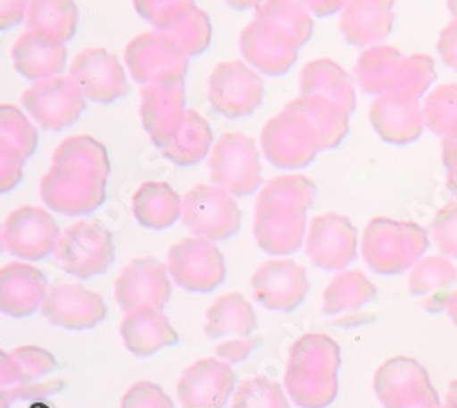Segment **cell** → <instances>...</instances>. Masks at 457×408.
I'll return each instance as SVG.
<instances>
[{"mask_svg": "<svg viewBox=\"0 0 457 408\" xmlns=\"http://www.w3.org/2000/svg\"><path fill=\"white\" fill-rule=\"evenodd\" d=\"M340 346L326 333H303L287 357L286 392L300 408H328L338 396Z\"/></svg>", "mask_w": 457, "mask_h": 408, "instance_id": "1", "label": "cell"}, {"mask_svg": "<svg viewBox=\"0 0 457 408\" xmlns=\"http://www.w3.org/2000/svg\"><path fill=\"white\" fill-rule=\"evenodd\" d=\"M430 246L427 231L386 216L368 221L361 237V251L370 270L378 275H399L413 268Z\"/></svg>", "mask_w": 457, "mask_h": 408, "instance_id": "2", "label": "cell"}, {"mask_svg": "<svg viewBox=\"0 0 457 408\" xmlns=\"http://www.w3.org/2000/svg\"><path fill=\"white\" fill-rule=\"evenodd\" d=\"M108 176L75 163H52L41 179V198L66 216H83L99 209L106 200Z\"/></svg>", "mask_w": 457, "mask_h": 408, "instance_id": "3", "label": "cell"}, {"mask_svg": "<svg viewBox=\"0 0 457 408\" xmlns=\"http://www.w3.org/2000/svg\"><path fill=\"white\" fill-rule=\"evenodd\" d=\"M113 256L116 249L110 229L94 218L78 220L71 224L61 235L55 249L59 268L81 280L106 273Z\"/></svg>", "mask_w": 457, "mask_h": 408, "instance_id": "4", "label": "cell"}, {"mask_svg": "<svg viewBox=\"0 0 457 408\" xmlns=\"http://www.w3.org/2000/svg\"><path fill=\"white\" fill-rule=\"evenodd\" d=\"M211 179L235 196L260 191L262 165L256 141L238 130L223 132L209 158Z\"/></svg>", "mask_w": 457, "mask_h": 408, "instance_id": "5", "label": "cell"}, {"mask_svg": "<svg viewBox=\"0 0 457 408\" xmlns=\"http://www.w3.org/2000/svg\"><path fill=\"white\" fill-rule=\"evenodd\" d=\"M181 221L195 237L220 242L240 231L242 211L231 193L214 183H198L183 196Z\"/></svg>", "mask_w": 457, "mask_h": 408, "instance_id": "6", "label": "cell"}, {"mask_svg": "<svg viewBox=\"0 0 457 408\" xmlns=\"http://www.w3.org/2000/svg\"><path fill=\"white\" fill-rule=\"evenodd\" d=\"M125 64L134 81L145 85L183 81L188 55L163 31L141 33L127 45Z\"/></svg>", "mask_w": 457, "mask_h": 408, "instance_id": "7", "label": "cell"}, {"mask_svg": "<svg viewBox=\"0 0 457 408\" xmlns=\"http://www.w3.org/2000/svg\"><path fill=\"white\" fill-rule=\"evenodd\" d=\"M87 97L70 76L35 81L21 94V103L43 130L59 132L73 125L87 108Z\"/></svg>", "mask_w": 457, "mask_h": 408, "instance_id": "8", "label": "cell"}, {"mask_svg": "<svg viewBox=\"0 0 457 408\" xmlns=\"http://www.w3.org/2000/svg\"><path fill=\"white\" fill-rule=\"evenodd\" d=\"M262 151L278 169H302L322 151L313 127L298 114L282 112L271 118L260 134Z\"/></svg>", "mask_w": 457, "mask_h": 408, "instance_id": "9", "label": "cell"}, {"mask_svg": "<svg viewBox=\"0 0 457 408\" xmlns=\"http://www.w3.org/2000/svg\"><path fill=\"white\" fill-rule=\"evenodd\" d=\"M170 279L188 293H211L227 275L225 258L212 240L190 237L169 249Z\"/></svg>", "mask_w": 457, "mask_h": 408, "instance_id": "10", "label": "cell"}, {"mask_svg": "<svg viewBox=\"0 0 457 408\" xmlns=\"http://www.w3.org/2000/svg\"><path fill=\"white\" fill-rule=\"evenodd\" d=\"M61 235L52 212L39 205H21L4 220L3 246L21 261L37 262L55 253Z\"/></svg>", "mask_w": 457, "mask_h": 408, "instance_id": "11", "label": "cell"}, {"mask_svg": "<svg viewBox=\"0 0 457 408\" xmlns=\"http://www.w3.org/2000/svg\"><path fill=\"white\" fill-rule=\"evenodd\" d=\"M373 387L385 408H439L427 370L413 359L394 357L380 366Z\"/></svg>", "mask_w": 457, "mask_h": 408, "instance_id": "12", "label": "cell"}, {"mask_svg": "<svg viewBox=\"0 0 457 408\" xmlns=\"http://www.w3.org/2000/svg\"><path fill=\"white\" fill-rule=\"evenodd\" d=\"M207 94L218 114L228 120H242L249 118L260 106L263 83L245 62L223 61L211 73Z\"/></svg>", "mask_w": 457, "mask_h": 408, "instance_id": "13", "label": "cell"}, {"mask_svg": "<svg viewBox=\"0 0 457 408\" xmlns=\"http://www.w3.org/2000/svg\"><path fill=\"white\" fill-rule=\"evenodd\" d=\"M306 212L308 209L291 202L256 198L253 231L260 249L277 256L300 249L306 237Z\"/></svg>", "mask_w": 457, "mask_h": 408, "instance_id": "14", "label": "cell"}, {"mask_svg": "<svg viewBox=\"0 0 457 408\" xmlns=\"http://www.w3.org/2000/svg\"><path fill=\"white\" fill-rule=\"evenodd\" d=\"M302 46L282 26L254 17L240 35L244 59L265 76H282L298 59Z\"/></svg>", "mask_w": 457, "mask_h": 408, "instance_id": "15", "label": "cell"}, {"mask_svg": "<svg viewBox=\"0 0 457 408\" xmlns=\"http://www.w3.org/2000/svg\"><path fill=\"white\" fill-rule=\"evenodd\" d=\"M306 251L317 268L340 271L359 254V233L348 216L337 212L315 216L306 237Z\"/></svg>", "mask_w": 457, "mask_h": 408, "instance_id": "16", "label": "cell"}, {"mask_svg": "<svg viewBox=\"0 0 457 408\" xmlns=\"http://www.w3.org/2000/svg\"><path fill=\"white\" fill-rule=\"evenodd\" d=\"M256 303L270 312L296 310L310 291L308 273L289 258H271L251 277Z\"/></svg>", "mask_w": 457, "mask_h": 408, "instance_id": "17", "label": "cell"}, {"mask_svg": "<svg viewBox=\"0 0 457 408\" xmlns=\"http://www.w3.org/2000/svg\"><path fill=\"white\" fill-rule=\"evenodd\" d=\"M70 78L81 94L94 103L110 104L129 92L121 61L104 48H85L73 57Z\"/></svg>", "mask_w": 457, "mask_h": 408, "instance_id": "18", "label": "cell"}, {"mask_svg": "<svg viewBox=\"0 0 457 408\" xmlns=\"http://www.w3.org/2000/svg\"><path fill=\"white\" fill-rule=\"evenodd\" d=\"M169 268L154 256H141L130 261L113 284L118 304L130 312L139 306L163 310L172 293Z\"/></svg>", "mask_w": 457, "mask_h": 408, "instance_id": "19", "label": "cell"}, {"mask_svg": "<svg viewBox=\"0 0 457 408\" xmlns=\"http://www.w3.org/2000/svg\"><path fill=\"white\" fill-rule=\"evenodd\" d=\"M237 374L227 361L205 357L183 370L178 397L183 408H225L233 397Z\"/></svg>", "mask_w": 457, "mask_h": 408, "instance_id": "20", "label": "cell"}, {"mask_svg": "<svg viewBox=\"0 0 457 408\" xmlns=\"http://www.w3.org/2000/svg\"><path fill=\"white\" fill-rule=\"evenodd\" d=\"M139 116L145 132L158 148L169 146L185 121L183 81L145 85L139 90Z\"/></svg>", "mask_w": 457, "mask_h": 408, "instance_id": "21", "label": "cell"}, {"mask_svg": "<svg viewBox=\"0 0 457 408\" xmlns=\"http://www.w3.org/2000/svg\"><path fill=\"white\" fill-rule=\"evenodd\" d=\"M43 315L64 329H90L106 319L108 308L103 296L81 284H55L48 289L41 308Z\"/></svg>", "mask_w": 457, "mask_h": 408, "instance_id": "22", "label": "cell"}, {"mask_svg": "<svg viewBox=\"0 0 457 408\" xmlns=\"http://www.w3.org/2000/svg\"><path fill=\"white\" fill-rule=\"evenodd\" d=\"M375 132L392 145H408L423 132L425 116L419 99L401 94L377 96L370 108Z\"/></svg>", "mask_w": 457, "mask_h": 408, "instance_id": "23", "label": "cell"}, {"mask_svg": "<svg viewBox=\"0 0 457 408\" xmlns=\"http://www.w3.org/2000/svg\"><path fill=\"white\" fill-rule=\"evenodd\" d=\"M48 289L41 270L24 262H10L0 270V310L15 319L28 317L43 308Z\"/></svg>", "mask_w": 457, "mask_h": 408, "instance_id": "24", "label": "cell"}, {"mask_svg": "<svg viewBox=\"0 0 457 408\" xmlns=\"http://www.w3.org/2000/svg\"><path fill=\"white\" fill-rule=\"evenodd\" d=\"M394 26V0H348L340 12V31L357 48L377 46Z\"/></svg>", "mask_w": 457, "mask_h": 408, "instance_id": "25", "label": "cell"}, {"mask_svg": "<svg viewBox=\"0 0 457 408\" xmlns=\"http://www.w3.org/2000/svg\"><path fill=\"white\" fill-rule=\"evenodd\" d=\"M120 336L125 348L137 357L154 355L179 341L178 331L163 310L152 306H139L127 312L120 326Z\"/></svg>", "mask_w": 457, "mask_h": 408, "instance_id": "26", "label": "cell"}, {"mask_svg": "<svg viewBox=\"0 0 457 408\" xmlns=\"http://www.w3.org/2000/svg\"><path fill=\"white\" fill-rule=\"evenodd\" d=\"M12 61L21 76L41 81L62 76L68 50L64 43L46 39L33 31H24L12 48Z\"/></svg>", "mask_w": 457, "mask_h": 408, "instance_id": "27", "label": "cell"}, {"mask_svg": "<svg viewBox=\"0 0 457 408\" xmlns=\"http://www.w3.org/2000/svg\"><path fill=\"white\" fill-rule=\"evenodd\" d=\"M158 31H163L179 45L188 57L205 52L212 39V24L209 15L195 3H181L165 10L154 22Z\"/></svg>", "mask_w": 457, "mask_h": 408, "instance_id": "28", "label": "cell"}, {"mask_svg": "<svg viewBox=\"0 0 457 408\" xmlns=\"http://www.w3.org/2000/svg\"><path fill=\"white\" fill-rule=\"evenodd\" d=\"M300 94L326 97L352 114L357 106V92L350 73L328 57L310 61L300 73Z\"/></svg>", "mask_w": 457, "mask_h": 408, "instance_id": "29", "label": "cell"}, {"mask_svg": "<svg viewBox=\"0 0 457 408\" xmlns=\"http://www.w3.org/2000/svg\"><path fill=\"white\" fill-rule=\"evenodd\" d=\"M284 110L306 120L317 132L322 148L338 146L350 129V114L346 110L320 96L300 94L296 99L289 101Z\"/></svg>", "mask_w": 457, "mask_h": 408, "instance_id": "30", "label": "cell"}, {"mask_svg": "<svg viewBox=\"0 0 457 408\" xmlns=\"http://www.w3.org/2000/svg\"><path fill=\"white\" fill-rule=\"evenodd\" d=\"M183 198L165 181H145L132 196V212L143 228L167 229L181 220Z\"/></svg>", "mask_w": 457, "mask_h": 408, "instance_id": "31", "label": "cell"}, {"mask_svg": "<svg viewBox=\"0 0 457 408\" xmlns=\"http://www.w3.org/2000/svg\"><path fill=\"white\" fill-rule=\"evenodd\" d=\"M256 328L254 308L238 291L225 293L209 306L204 331L209 339L249 337Z\"/></svg>", "mask_w": 457, "mask_h": 408, "instance_id": "32", "label": "cell"}, {"mask_svg": "<svg viewBox=\"0 0 457 408\" xmlns=\"http://www.w3.org/2000/svg\"><path fill=\"white\" fill-rule=\"evenodd\" d=\"M26 26L28 31L66 45L79 26L78 4L73 0H29Z\"/></svg>", "mask_w": 457, "mask_h": 408, "instance_id": "33", "label": "cell"}, {"mask_svg": "<svg viewBox=\"0 0 457 408\" xmlns=\"http://www.w3.org/2000/svg\"><path fill=\"white\" fill-rule=\"evenodd\" d=\"M404 57L406 55H403L397 48L388 45L370 46L355 64V73L362 92L371 96L390 94L397 81Z\"/></svg>", "mask_w": 457, "mask_h": 408, "instance_id": "34", "label": "cell"}, {"mask_svg": "<svg viewBox=\"0 0 457 408\" xmlns=\"http://www.w3.org/2000/svg\"><path fill=\"white\" fill-rule=\"evenodd\" d=\"M212 146V130L196 110H187L185 121L169 146L163 148V156L179 167H190L202 162Z\"/></svg>", "mask_w": 457, "mask_h": 408, "instance_id": "35", "label": "cell"}, {"mask_svg": "<svg viewBox=\"0 0 457 408\" xmlns=\"http://www.w3.org/2000/svg\"><path fill=\"white\" fill-rule=\"evenodd\" d=\"M57 368L55 357L41 346H19L15 350L0 352V387L8 388L21 383H31L48 376Z\"/></svg>", "mask_w": 457, "mask_h": 408, "instance_id": "36", "label": "cell"}, {"mask_svg": "<svg viewBox=\"0 0 457 408\" xmlns=\"http://www.w3.org/2000/svg\"><path fill=\"white\" fill-rule=\"evenodd\" d=\"M375 295V284L362 271H340L324 289L322 312L326 315L353 312L371 303Z\"/></svg>", "mask_w": 457, "mask_h": 408, "instance_id": "37", "label": "cell"}, {"mask_svg": "<svg viewBox=\"0 0 457 408\" xmlns=\"http://www.w3.org/2000/svg\"><path fill=\"white\" fill-rule=\"evenodd\" d=\"M254 17L268 19L282 26L295 37L300 46L312 39L313 15L298 0H265Z\"/></svg>", "mask_w": 457, "mask_h": 408, "instance_id": "38", "label": "cell"}, {"mask_svg": "<svg viewBox=\"0 0 457 408\" xmlns=\"http://www.w3.org/2000/svg\"><path fill=\"white\" fill-rule=\"evenodd\" d=\"M39 134L33 123L13 104L0 106V146L10 148L24 160L31 158L37 151Z\"/></svg>", "mask_w": 457, "mask_h": 408, "instance_id": "39", "label": "cell"}, {"mask_svg": "<svg viewBox=\"0 0 457 408\" xmlns=\"http://www.w3.org/2000/svg\"><path fill=\"white\" fill-rule=\"evenodd\" d=\"M54 163H75L110 176V156L106 146L92 136H70L59 143L52 156Z\"/></svg>", "mask_w": 457, "mask_h": 408, "instance_id": "40", "label": "cell"}, {"mask_svg": "<svg viewBox=\"0 0 457 408\" xmlns=\"http://www.w3.org/2000/svg\"><path fill=\"white\" fill-rule=\"evenodd\" d=\"M425 125L445 139L457 137V85H441L423 104Z\"/></svg>", "mask_w": 457, "mask_h": 408, "instance_id": "41", "label": "cell"}, {"mask_svg": "<svg viewBox=\"0 0 457 408\" xmlns=\"http://www.w3.org/2000/svg\"><path fill=\"white\" fill-rule=\"evenodd\" d=\"M286 394L282 385L271 378H249L235 390L231 408H289Z\"/></svg>", "mask_w": 457, "mask_h": 408, "instance_id": "42", "label": "cell"}, {"mask_svg": "<svg viewBox=\"0 0 457 408\" xmlns=\"http://www.w3.org/2000/svg\"><path fill=\"white\" fill-rule=\"evenodd\" d=\"M457 280V270L443 256H428L419 261L410 273L408 287L411 295H427Z\"/></svg>", "mask_w": 457, "mask_h": 408, "instance_id": "43", "label": "cell"}, {"mask_svg": "<svg viewBox=\"0 0 457 408\" xmlns=\"http://www.w3.org/2000/svg\"><path fill=\"white\" fill-rule=\"evenodd\" d=\"M434 79H436V68H434V61L428 55H423V54L408 55L403 61L397 81L390 94H401V96L419 99L428 90Z\"/></svg>", "mask_w": 457, "mask_h": 408, "instance_id": "44", "label": "cell"}, {"mask_svg": "<svg viewBox=\"0 0 457 408\" xmlns=\"http://www.w3.org/2000/svg\"><path fill=\"white\" fill-rule=\"evenodd\" d=\"M317 187L315 183L302 174H284L277 176L263 185L258 198H273L296 204L303 209H310L315 202Z\"/></svg>", "mask_w": 457, "mask_h": 408, "instance_id": "45", "label": "cell"}, {"mask_svg": "<svg viewBox=\"0 0 457 408\" xmlns=\"http://www.w3.org/2000/svg\"><path fill=\"white\" fill-rule=\"evenodd\" d=\"M64 388V383L61 379L52 381H31V383H21L15 387H8L0 390V408H10L15 401H39L46 399L50 396L59 394Z\"/></svg>", "mask_w": 457, "mask_h": 408, "instance_id": "46", "label": "cell"}, {"mask_svg": "<svg viewBox=\"0 0 457 408\" xmlns=\"http://www.w3.org/2000/svg\"><path fill=\"white\" fill-rule=\"evenodd\" d=\"M121 408H174V403L162 387L137 381L123 394Z\"/></svg>", "mask_w": 457, "mask_h": 408, "instance_id": "47", "label": "cell"}, {"mask_svg": "<svg viewBox=\"0 0 457 408\" xmlns=\"http://www.w3.org/2000/svg\"><path fill=\"white\" fill-rule=\"evenodd\" d=\"M432 237L441 253L457 258V204H448L436 214Z\"/></svg>", "mask_w": 457, "mask_h": 408, "instance_id": "48", "label": "cell"}, {"mask_svg": "<svg viewBox=\"0 0 457 408\" xmlns=\"http://www.w3.org/2000/svg\"><path fill=\"white\" fill-rule=\"evenodd\" d=\"M24 163L26 160L10 148L0 146V191L10 193L24 178Z\"/></svg>", "mask_w": 457, "mask_h": 408, "instance_id": "49", "label": "cell"}, {"mask_svg": "<svg viewBox=\"0 0 457 408\" xmlns=\"http://www.w3.org/2000/svg\"><path fill=\"white\" fill-rule=\"evenodd\" d=\"M258 345H260V339H256V337L227 339L221 345H218L216 354H218L220 359L227 361L228 364H235V362H240V361L247 359Z\"/></svg>", "mask_w": 457, "mask_h": 408, "instance_id": "50", "label": "cell"}, {"mask_svg": "<svg viewBox=\"0 0 457 408\" xmlns=\"http://www.w3.org/2000/svg\"><path fill=\"white\" fill-rule=\"evenodd\" d=\"M437 52L443 62L457 71V19L441 29L437 39Z\"/></svg>", "mask_w": 457, "mask_h": 408, "instance_id": "51", "label": "cell"}, {"mask_svg": "<svg viewBox=\"0 0 457 408\" xmlns=\"http://www.w3.org/2000/svg\"><path fill=\"white\" fill-rule=\"evenodd\" d=\"M29 0H0V28L12 29L26 21Z\"/></svg>", "mask_w": 457, "mask_h": 408, "instance_id": "52", "label": "cell"}, {"mask_svg": "<svg viewBox=\"0 0 457 408\" xmlns=\"http://www.w3.org/2000/svg\"><path fill=\"white\" fill-rule=\"evenodd\" d=\"M136 12L148 22H154L165 10L181 3H195V0H132Z\"/></svg>", "mask_w": 457, "mask_h": 408, "instance_id": "53", "label": "cell"}, {"mask_svg": "<svg viewBox=\"0 0 457 408\" xmlns=\"http://www.w3.org/2000/svg\"><path fill=\"white\" fill-rule=\"evenodd\" d=\"M443 162L448 171L446 183L453 195H457V137L443 141Z\"/></svg>", "mask_w": 457, "mask_h": 408, "instance_id": "54", "label": "cell"}, {"mask_svg": "<svg viewBox=\"0 0 457 408\" xmlns=\"http://www.w3.org/2000/svg\"><path fill=\"white\" fill-rule=\"evenodd\" d=\"M300 4L308 8V12L315 17H329L337 12H342L348 0H298Z\"/></svg>", "mask_w": 457, "mask_h": 408, "instance_id": "55", "label": "cell"}, {"mask_svg": "<svg viewBox=\"0 0 457 408\" xmlns=\"http://www.w3.org/2000/svg\"><path fill=\"white\" fill-rule=\"evenodd\" d=\"M228 6H233L235 10H251V8H260L265 0H225Z\"/></svg>", "mask_w": 457, "mask_h": 408, "instance_id": "56", "label": "cell"}, {"mask_svg": "<svg viewBox=\"0 0 457 408\" xmlns=\"http://www.w3.org/2000/svg\"><path fill=\"white\" fill-rule=\"evenodd\" d=\"M446 308H448L452 319H453L455 324H457V291L448 296V306H446Z\"/></svg>", "mask_w": 457, "mask_h": 408, "instance_id": "57", "label": "cell"}, {"mask_svg": "<svg viewBox=\"0 0 457 408\" xmlns=\"http://www.w3.org/2000/svg\"><path fill=\"white\" fill-rule=\"evenodd\" d=\"M448 12L453 19H457V0H448Z\"/></svg>", "mask_w": 457, "mask_h": 408, "instance_id": "58", "label": "cell"}, {"mask_svg": "<svg viewBox=\"0 0 457 408\" xmlns=\"http://www.w3.org/2000/svg\"><path fill=\"white\" fill-rule=\"evenodd\" d=\"M450 399L457 404V381L452 383V388H450Z\"/></svg>", "mask_w": 457, "mask_h": 408, "instance_id": "59", "label": "cell"}, {"mask_svg": "<svg viewBox=\"0 0 457 408\" xmlns=\"http://www.w3.org/2000/svg\"><path fill=\"white\" fill-rule=\"evenodd\" d=\"M439 408H457V404L452 401V399H448L445 404H441Z\"/></svg>", "mask_w": 457, "mask_h": 408, "instance_id": "60", "label": "cell"}]
</instances>
